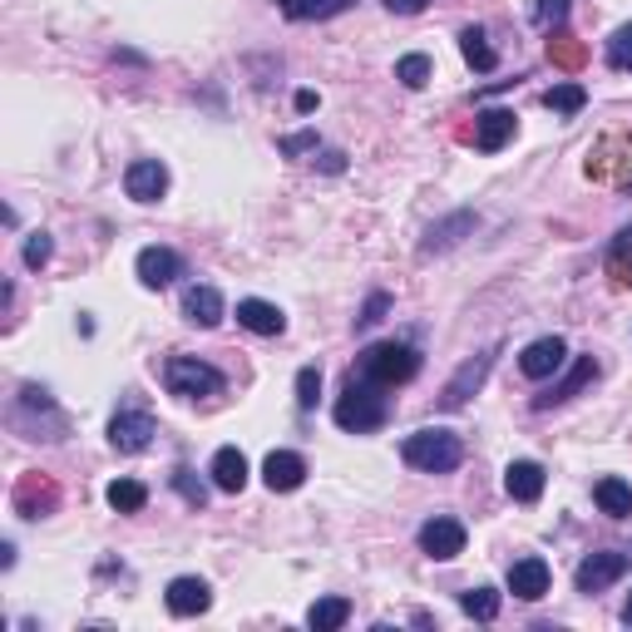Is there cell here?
<instances>
[{
  "mask_svg": "<svg viewBox=\"0 0 632 632\" xmlns=\"http://www.w3.org/2000/svg\"><path fill=\"white\" fill-rule=\"evenodd\" d=\"M351 375H361V381H371V386H381V391L406 386V381L420 375V351L410 342H375L356 356Z\"/></svg>",
  "mask_w": 632,
  "mask_h": 632,
  "instance_id": "1",
  "label": "cell"
},
{
  "mask_svg": "<svg viewBox=\"0 0 632 632\" xmlns=\"http://www.w3.org/2000/svg\"><path fill=\"white\" fill-rule=\"evenodd\" d=\"M336 425L351 430V435H371V430L386 425L391 416V400L381 396V386H371V381H361V375H351L346 381V391L336 396Z\"/></svg>",
  "mask_w": 632,
  "mask_h": 632,
  "instance_id": "2",
  "label": "cell"
},
{
  "mask_svg": "<svg viewBox=\"0 0 632 632\" xmlns=\"http://www.w3.org/2000/svg\"><path fill=\"white\" fill-rule=\"evenodd\" d=\"M400 455H406L410 470L450 474V470H460V460H464V439L455 435V430H416V435H406Z\"/></svg>",
  "mask_w": 632,
  "mask_h": 632,
  "instance_id": "3",
  "label": "cell"
},
{
  "mask_svg": "<svg viewBox=\"0 0 632 632\" xmlns=\"http://www.w3.org/2000/svg\"><path fill=\"white\" fill-rule=\"evenodd\" d=\"M163 386H169V396H183V400H203V396H223V371L208 361H198V356H169L163 361Z\"/></svg>",
  "mask_w": 632,
  "mask_h": 632,
  "instance_id": "4",
  "label": "cell"
},
{
  "mask_svg": "<svg viewBox=\"0 0 632 632\" xmlns=\"http://www.w3.org/2000/svg\"><path fill=\"white\" fill-rule=\"evenodd\" d=\"M153 435H159V425H153V416H149V410H139V406H124L114 420H109V445H114L119 455L149 450Z\"/></svg>",
  "mask_w": 632,
  "mask_h": 632,
  "instance_id": "5",
  "label": "cell"
},
{
  "mask_svg": "<svg viewBox=\"0 0 632 632\" xmlns=\"http://www.w3.org/2000/svg\"><path fill=\"white\" fill-rule=\"evenodd\" d=\"M420 554L435 558V563H450V558L464 554V524L450 515H435L420 524Z\"/></svg>",
  "mask_w": 632,
  "mask_h": 632,
  "instance_id": "6",
  "label": "cell"
},
{
  "mask_svg": "<svg viewBox=\"0 0 632 632\" xmlns=\"http://www.w3.org/2000/svg\"><path fill=\"white\" fill-rule=\"evenodd\" d=\"M622 573H628V554H618V548H603V554L583 558L579 573H573V583H579V593H603V588H612Z\"/></svg>",
  "mask_w": 632,
  "mask_h": 632,
  "instance_id": "7",
  "label": "cell"
},
{
  "mask_svg": "<svg viewBox=\"0 0 632 632\" xmlns=\"http://www.w3.org/2000/svg\"><path fill=\"white\" fill-rule=\"evenodd\" d=\"M60 509V484L50 480V474H25L21 484H15V515L21 519H45Z\"/></svg>",
  "mask_w": 632,
  "mask_h": 632,
  "instance_id": "8",
  "label": "cell"
},
{
  "mask_svg": "<svg viewBox=\"0 0 632 632\" xmlns=\"http://www.w3.org/2000/svg\"><path fill=\"white\" fill-rule=\"evenodd\" d=\"M563 361H568L563 336H538V342H529L524 351H519V371H524L529 381H548V375H558Z\"/></svg>",
  "mask_w": 632,
  "mask_h": 632,
  "instance_id": "9",
  "label": "cell"
},
{
  "mask_svg": "<svg viewBox=\"0 0 632 632\" xmlns=\"http://www.w3.org/2000/svg\"><path fill=\"white\" fill-rule=\"evenodd\" d=\"M124 194H129L134 203H159V198L169 194V169H163L159 159H134L129 169H124Z\"/></svg>",
  "mask_w": 632,
  "mask_h": 632,
  "instance_id": "10",
  "label": "cell"
},
{
  "mask_svg": "<svg viewBox=\"0 0 632 632\" xmlns=\"http://www.w3.org/2000/svg\"><path fill=\"white\" fill-rule=\"evenodd\" d=\"M163 603H169L173 618H198V612L213 608V588H208L203 579H194V573H183V579H173V583H169Z\"/></svg>",
  "mask_w": 632,
  "mask_h": 632,
  "instance_id": "11",
  "label": "cell"
},
{
  "mask_svg": "<svg viewBox=\"0 0 632 632\" xmlns=\"http://www.w3.org/2000/svg\"><path fill=\"white\" fill-rule=\"evenodd\" d=\"M490 365H494V351H480V356H470V361L455 371V381L445 386V396H439V406L445 410H460L464 400L474 396V391L484 386V375H490Z\"/></svg>",
  "mask_w": 632,
  "mask_h": 632,
  "instance_id": "12",
  "label": "cell"
},
{
  "mask_svg": "<svg viewBox=\"0 0 632 632\" xmlns=\"http://www.w3.org/2000/svg\"><path fill=\"white\" fill-rule=\"evenodd\" d=\"M134 272H139V282H144L149 292H163V287H169V282L183 272V258L173 252V247H144L139 262H134Z\"/></svg>",
  "mask_w": 632,
  "mask_h": 632,
  "instance_id": "13",
  "label": "cell"
},
{
  "mask_svg": "<svg viewBox=\"0 0 632 632\" xmlns=\"http://www.w3.org/2000/svg\"><path fill=\"white\" fill-rule=\"evenodd\" d=\"M515 129H519L515 109H484V114L474 119V149H480V153H499L504 144L515 139Z\"/></svg>",
  "mask_w": 632,
  "mask_h": 632,
  "instance_id": "14",
  "label": "cell"
},
{
  "mask_svg": "<svg viewBox=\"0 0 632 632\" xmlns=\"http://www.w3.org/2000/svg\"><path fill=\"white\" fill-rule=\"evenodd\" d=\"M301 480H307V460L292 450H272L268 460H262V484H268L272 494H292L301 490Z\"/></svg>",
  "mask_w": 632,
  "mask_h": 632,
  "instance_id": "15",
  "label": "cell"
},
{
  "mask_svg": "<svg viewBox=\"0 0 632 632\" xmlns=\"http://www.w3.org/2000/svg\"><path fill=\"white\" fill-rule=\"evenodd\" d=\"M509 593L524 603H538L548 593V563L544 558H515L509 563Z\"/></svg>",
  "mask_w": 632,
  "mask_h": 632,
  "instance_id": "16",
  "label": "cell"
},
{
  "mask_svg": "<svg viewBox=\"0 0 632 632\" xmlns=\"http://www.w3.org/2000/svg\"><path fill=\"white\" fill-rule=\"evenodd\" d=\"M593 375H598V361H593V356H579V361H573V371L563 375V381H558V386H548L544 396H534V410H548V406H563L568 396H579L583 386H588Z\"/></svg>",
  "mask_w": 632,
  "mask_h": 632,
  "instance_id": "17",
  "label": "cell"
},
{
  "mask_svg": "<svg viewBox=\"0 0 632 632\" xmlns=\"http://www.w3.org/2000/svg\"><path fill=\"white\" fill-rule=\"evenodd\" d=\"M237 326H247V332H258V336H282L287 332V317L272 301L247 297V301H237Z\"/></svg>",
  "mask_w": 632,
  "mask_h": 632,
  "instance_id": "18",
  "label": "cell"
},
{
  "mask_svg": "<svg viewBox=\"0 0 632 632\" xmlns=\"http://www.w3.org/2000/svg\"><path fill=\"white\" fill-rule=\"evenodd\" d=\"M183 317L194 326H203V332H213L218 322H223V292L218 287H188L183 292Z\"/></svg>",
  "mask_w": 632,
  "mask_h": 632,
  "instance_id": "19",
  "label": "cell"
},
{
  "mask_svg": "<svg viewBox=\"0 0 632 632\" xmlns=\"http://www.w3.org/2000/svg\"><path fill=\"white\" fill-rule=\"evenodd\" d=\"M504 490H509V499H519V504H538V494H544V464L515 460L509 470H504Z\"/></svg>",
  "mask_w": 632,
  "mask_h": 632,
  "instance_id": "20",
  "label": "cell"
},
{
  "mask_svg": "<svg viewBox=\"0 0 632 632\" xmlns=\"http://www.w3.org/2000/svg\"><path fill=\"white\" fill-rule=\"evenodd\" d=\"M208 474H213V484L223 494H243V484H247V455L237 450V445H223V450L213 455V464H208Z\"/></svg>",
  "mask_w": 632,
  "mask_h": 632,
  "instance_id": "21",
  "label": "cell"
},
{
  "mask_svg": "<svg viewBox=\"0 0 632 632\" xmlns=\"http://www.w3.org/2000/svg\"><path fill=\"white\" fill-rule=\"evenodd\" d=\"M593 499H598V509L608 519H628L632 515V484L618 480V474H608V480L593 484Z\"/></svg>",
  "mask_w": 632,
  "mask_h": 632,
  "instance_id": "22",
  "label": "cell"
},
{
  "mask_svg": "<svg viewBox=\"0 0 632 632\" xmlns=\"http://www.w3.org/2000/svg\"><path fill=\"white\" fill-rule=\"evenodd\" d=\"M356 0H277V11L287 21H332V15L351 11Z\"/></svg>",
  "mask_w": 632,
  "mask_h": 632,
  "instance_id": "23",
  "label": "cell"
},
{
  "mask_svg": "<svg viewBox=\"0 0 632 632\" xmlns=\"http://www.w3.org/2000/svg\"><path fill=\"white\" fill-rule=\"evenodd\" d=\"M548 60H554V70H583V60H588V45L573 40L568 30H548Z\"/></svg>",
  "mask_w": 632,
  "mask_h": 632,
  "instance_id": "24",
  "label": "cell"
},
{
  "mask_svg": "<svg viewBox=\"0 0 632 632\" xmlns=\"http://www.w3.org/2000/svg\"><path fill=\"white\" fill-rule=\"evenodd\" d=\"M460 54H464V65L480 70V75H490V70L499 65V54L490 50V40H484L480 25H464V30H460Z\"/></svg>",
  "mask_w": 632,
  "mask_h": 632,
  "instance_id": "25",
  "label": "cell"
},
{
  "mask_svg": "<svg viewBox=\"0 0 632 632\" xmlns=\"http://www.w3.org/2000/svg\"><path fill=\"white\" fill-rule=\"evenodd\" d=\"M346 618H351V603H346V598H317L307 608V628H317V632L346 628Z\"/></svg>",
  "mask_w": 632,
  "mask_h": 632,
  "instance_id": "26",
  "label": "cell"
},
{
  "mask_svg": "<svg viewBox=\"0 0 632 632\" xmlns=\"http://www.w3.org/2000/svg\"><path fill=\"white\" fill-rule=\"evenodd\" d=\"M104 499H109V509H119V515H139L144 504H149V490H144L139 480H114L104 490Z\"/></svg>",
  "mask_w": 632,
  "mask_h": 632,
  "instance_id": "27",
  "label": "cell"
},
{
  "mask_svg": "<svg viewBox=\"0 0 632 632\" xmlns=\"http://www.w3.org/2000/svg\"><path fill=\"white\" fill-rule=\"evenodd\" d=\"M608 272H612V282H618V287H632V227L612 237V247H608Z\"/></svg>",
  "mask_w": 632,
  "mask_h": 632,
  "instance_id": "28",
  "label": "cell"
},
{
  "mask_svg": "<svg viewBox=\"0 0 632 632\" xmlns=\"http://www.w3.org/2000/svg\"><path fill=\"white\" fill-rule=\"evenodd\" d=\"M470 227H474V213H455L450 223H439V227H430V233H425V252L455 247V243H460V233H470Z\"/></svg>",
  "mask_w": 632,
  "mask_h": 632,
  "instance_id": "29",
  "label": "cell"
},
{
  "mask_svg": "<svg viewBox=\"0 0 632 632\" xmlns=\"http://www.w3.org/2000/svg\"><path fill=\"white\" fill-rule=\"evenodd\" d=\"M460 608H464V618H474V622H494L499 618V593L470 588V593H460Z\"/></svg>",
  "mask_w": 632,
  "mask_h": 632,
  "instance_id": "30",
  "label": "cell"
},
{
  "mask_svg": "<svg viewBox=\"0 0 632 632\" xmlns=\"http://www.w3.org/2000/svg\"><path fill=\"white\" fill-rule=\"evenodd\" d=\"M544 104L554 109V114H579V109L588 104V89L568 79V85H554V89H548V95H544Z\"/></svg>",
  "mask_w": 632,
  "mask_h": 632,
  "instance_id": "31",
  "label": "cell"
},
{
  "mask_svg": "<svg viewBox=\"0 0 632 632\" xmlns=\"http://www.w3.org/2000/svg\"><path fill=\"white\" fill-rule=\"evenodd\" d=\"M396 79L406 89H425L430 85V54H400V60H396Z\"/></svg>",
  "mask_w": 632,
  "mask_h": 632,
  "instance_id": "32",
  "label": "cell"
},
{
  "mask_svg": "<svg viewBox=\"0 0 632 632\" xmlns=\"http://www.w3.org/2000/svg\"><path fill=\"white\" fill-rule=\"evenodd\" d=\"M608 65L622 70V75H632V21L608 35Z\"/></svg>",
  "mask_w": 632,
  "mask_h": 632,
  "instance_id": "33",
  "label": "cell"
},
{
  "mask_svg": "<svg viewBox=\"0 0 632 632\" xmlns=\"http://www.w3.org/2000/svg\"><path fill=\"white\" fill-rule=\"evenodd\" d=\"M317 396H322V371H317V365H301L297 371V406L317 410Z\"/></svg>",
  "mask_w": 632,
  "mask_h": 632,
  "instance_id": "34",
  "label": "cell"
},
{
  "mask_svg": "<svg viewBox=\"0 0 632 632\" xmlns=\"http://www.w3.org/2000/svg\"><path fill=\"white\" fill-rule=\"evenodd\" d=\"M568 21V0H534V25L538 30H554Z\"/></svg>",
  "mask_w": 632,
  "mask_h": 632,
  "instance_id": "35",
  "label": "cell"
},
{
  "mask_svg": "<svg viewBox=\"0 0 632 632\" xmlns=\"http://www.w3.org/2000/svg\"><path fill=\"white\" fill-rule=\"evenodd\" d=\"M50 252H54V243L45 233H30V243H25V268H35L40 272L45 262H50Z\"/></svg>",
  "mask_w": 632,
  "mask_h": 632,
  "instance_id": "36",
  "label": "cell"
},
{
  "mask_svg": "<svg viewBox=\"0 0 632 632\" xmlns=\"http://www.w3.org/2000/svg\"><path fill=\"white\" fill-rule=\"evenodd\" d=\"M386 307H391V297H386V292H375V297H371V301H365V307H361V317H356V326H375V322H381V317H386Z\"/></svg>",
  "mask_w": 632,
  "mask_h": 632,
  "instance_id": "37",
  "label": "cell"
},
{
  "mask_svg": "<svg viewBox=\"0 0 632 632\" xmlns=\"http://www.w3.org/2000/svg\"><path fill=\"white\" fill-rule=\"evenodd\" d=\"M173 484H178V490H183V499H188V504H203V499H208V494H203V484H194V480H188V470H173Z\"/></svg>",
  "mask_w": 632,
  "mask_h": 632,
  "instance_id": "38",
  "label": "cell"
},
{
  "mask_svg": "<svg viewBox=\"0 0 632 632\" xmlns=\"http://www.w3.org/2000/svg\"><path fill=\"white\" fill-rule=\"evenodd\" d=\"M301 149H317V134H292V139H282V153H301Z\"/></svg>",
  "mask_w": 632,
  "mask_h": 632,
  "instance_id": "39",
  "label": "cell"
},
{
  "mask_svg": "<svg viewBox=\"0 0 632 632\" xmlns=\"http://www.w3.org/2000/svg\"><path fill=\"white\" fill-rule=\"evenodd\" d=\"M391 11H400V15H416V11H425L430 0H386Z\"/></svg>",
  "mask_w": 632,
  "mask_h": 632,
  "instance_id": "40",
  "label": "cell"
},
{
  "mask_svg": "<svg viewBox=\"0 0 632 632\" xmlns=\"http://www.w3.org/2000/svg\"><path fill=\"white\" fill-rule=\"evenodd\" d=\"M322 169H326V173H342V169H346V159H342L336 149H326V153H322Z\"/></svg>",
  "mask_w": 632,
  "mask_h": 632,
  "instance_id": "41",
  "label": "cell"
},
{
  "mask_svg": "<svg viewBox=\"0 0 632 632\" xmlns=\"http://www.w3.org/2000/svg\"><path fill=\"white\" fill-rule=\"evenodd\" d=\"M311 109H317V95H311V89H297V114H311Z\"/></svg>",
  "mask_w": 632,
  "mask_h": 632,
  "instance_id": "42",
  "label": "cell"
},
{
  "mask_svg": "<svg viewBox=\"0 0 632 632\" xmlns=\"http://www.w3.org/2000/svg\"><path fill=\"white\" fill-rule=\"evenodd\" d=\"M622 622L632 628V593H628V603H622Z\"/></svg>",
  "mask_w": 632,
  "mask_h": 632,
  "instance_id": "43",
  "label": "cell"
},
{
  "mask_svg": "<svg viewBox=\"0 0 632 632\" xmlns=\"http://www.w3.org/2000/svg\"><path fill=\"white\" fill-rule=\"evenodd\" d=\"M628 188H632V183H628Z\"/></svg>",
  "mask_w": 632,
  "mask_h": 632,
  "instance_id": "44",
  "label": "cell"
}]
</instances>
